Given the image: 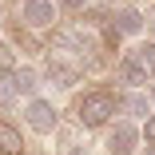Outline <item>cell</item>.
Here are the masks:
<instances>
[{
  "instance_id": "1",
  "label": "cell",
  "mask_w": 155,
  "mask_h": 155,
  "mask_svg": "<svg viewBox=\"0 0 155 155\" xmlns=\"http://www.w3.org/2000/svg\"><path fill=\"white\" fill-rule=\"evenodd\" d=\"M115 115V96L107 87H91L76 100V127L84 131H96V127H107Z\"/></svg>"
},
{
  "instance_id": "2",
  "label": "cell",
  "mask_w": 155,
  "mask_h": 155,
  "mask_svg": "<svg viewBox=\"0 0 155 155\" xmlns=\"http://www.w3.org/2000/svg\"><path fill=\"white\" fill-rule=\"evenodd\" d=\"M40 87V72L36 68H12L0 76V104H16V100H32Z\"/></svg>"
},
{
  "instance_id": "3",
  "label": "cell",
  "mask_w": 155,
  "mask_h": 155,
  "mask_svg": "<svg viewBox=\"0 0 155 155\" xmlns=\"http://www.w3.org/2000/svg\"><path fill=\"white\" fill-rule=\"evenodd\" d=\"M24 123H28L36 135H52V131H60V111H56L52 100L32 96V100H24Z\"/></svg>"
},
{
  "instance_id": "4",
  "label": "cell",
  "mask_w": 155,
  "mask_h": 155,
  "mask_svg": "<svg viewBox=\"0 0 155 155\" xmlns=\"http://www.w3.org/2000/svg\"><path fill=\"white\" fill-rule=\"evenodd\" d=\"M139 143H143V135H139V127L131 119H119L115 127H107V135H104V151L107 155H135Z\"/></svg>"
},
{
  "instance_id": "5",
  "label": "cell",
  "mask_w": 155,
  "mask_h": 155,
  "mask_svg": "<svg viewBox=\"0 0 155 155\" xmlns=\"http://www.w3.org/2000/svg\"><path fill=\"white\" fill-rule=\"evenodd\" d=\"M56 0H20V24L24 28H36V32H44V28L56 24Z\"/></svg>"
},
{
  "instance_id": "6",
  "label": "cell",
  "mask_w": 155,
  "mask_h": 155,
  "mask_svg": "<svg viewBox=\"0 0 155 155\" xmlns=\"http://www.w3.org/2000/svg\"><path fill=\"white\" fill-rule=\"evenodd\" d=\"M115 84H123V87H131V91H147V72H143V64L135 60V52H123L119 60H115Z\"/></svg>"
},
{
  "instance_id": "7",
  "label": "cell",
  "mask_w": 155,
  "mask_h": 155,
  "mask_svg": "<svg viewBox=\"0 0 155 155\" xmlns=\"http://www.w3.org/2000/svg\"><path fill=\"white\" fill-rule=\"evenodd\" d=\"M44 80L56 84L60 91H68V87L80 84V64H68L60 52H52V56H48V64H44Z\"/></svg>"
},
{
  "instance_id": "8",
  "label": "cell",
  "mask_w": 155,
  "mask_h": 155,
  "mask_svg": "<svg viewBox=\"0 0 155 155\" xmlns=\"http://www.w3.org/2000/svg\"><path fill=\"white\" fill-rule=\"evenodd\" d=\"M143 28H147V16L131 4H119L111 12V32L115 36H143Z\"/></svg>"
},
{
  "instance_id": "9",
  "label": "cell",
  "mask_w": 155,
  "mask_h": 155,
  "mask_svg": "<svg viewBox=\"0 0 155 155\" xmlns=\"http://www.w3.org/2000/svg\"><path fill=\"white\" fill-rule=\"evenodd\" d=\"M56 48L60 52H76V56H96V40L84 28H60L56 32Z\"/></svg>"
},
{
  "instance_id": "10",
  "label": "cell",
  "mask_w": 155,
  "mask_h": 155,
  "mask_svg": "<svg viewBox=\"0 0 155 155\" xmlns=\"http://www.w3.org/2000/svg\"><path fill=\"white\" fill-rule=\"evenodd\" d=\"M115 111L131 115V123H135V119L151 115V100H147V91H127V96H115Z\"/></svg>"
},
{
  "instance_id": "11",
  "label": "cell",
  "mask_w": 155,
  "mask_h": 155,
  "mask_svg": "<svg viewBox=\"0 0 155 155\" xmlns=\"http://www.w3.org/2000/svg\"><path fill=\"white\" fill-rule=\"evenodd\" d=\"M24 151V139L12 123H0V155H20Z\"/></svg>"
},
{
  "instance_id": "12",
  "label": "cell",
  "mask_w": 155,
  "mask_h": 155,
  "mask_svg": "<svg viewBox=\"0 0 155 155\" xmlns=\"http://www.w3.org/2000/svg\"><path fill=\"white\" fill-rule=\"evenodd\" d=\"M135 60L143 64V72H147V80H155V40H147V44H139V48H135Z\"/></svg>"
},
{
  "instance_id": "13",
  "label": "cell",
  "mask_w": 155,
  "mask_h": 155,
  "mask_svg": "<svg viewBox=\"0 0 155 155\" xmlns=\"http://www.w3.org/2000/svg\"><path fill=\"white\" fill-rule=\"evenodd\" d=\"M139 135H143V143H151V147H155V107H151V115L143 119V127H139Z\"/></svg>"
},
{
  "instance_id": "14",
  "label": "cell",
  "mask_w": 155,
  "mask_h": 155,
  "mask_svg": "<svg viewBox=\"0 0 155 155\" xmlns=\"http://www.w3.org/2000/svg\"><path fill=\"white\" fill-rule=\"evenodd\" d=\"M87 0H56V8H68V12H80Z\"/></svg>"
},
{
  "instance_id": "15",
  "label": "cell",
  "mask_w": 155,
  "mask_h": 155,
  "mask_svg": "<svg viewBox=\"0 0 155 155\" xmlns=\"http://www.w3.org/2000/svg\"><path fill=\"white\" fill-rule=\"evenodd\" d=\"M139 155H155V147H151V143H147V147H143V151H139Z\"/></svg>"
}]
</instances>
